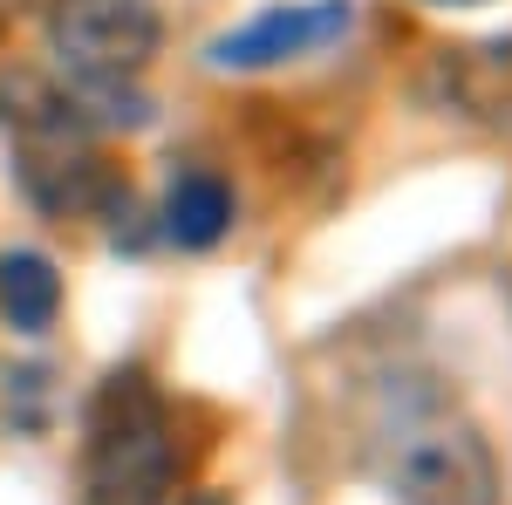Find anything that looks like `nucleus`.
<instances>
[{
    "mask_svg": "<svg viewBox=\"0 0 512 505\" xmlns=\"http://www.w3.org/2000/svg\"><path fill=\"white\" fill-rule=\"evenodd\" d=\"M376 478L390 505H499L485 430L437 389H396L376 424Z\"/></svg>",
    "mask_w": 512,
    "mask_h": 505,
    "instance_id": "f257e3e1",
    "label": "nucleus"
},
{
    "mask_svg": "<svg viewBox=\"0 0 512 505\" xmlns=\"http://www.w3.org/2000/svg\"><path fill=\"white\" fill-rule=\"evenodd\" d=\"M62 308V273L48 267L41 253H7L0 260V314L14 321V328H48Z\"/></svg>",
    "mask_w": 512,
    "mask_h": 505,
    "instance_id": "0eeeda50",
    "label": "nucleus"
},
{
    "mask_svg": "<svg viewBox=\"0 0 512 505\" xmlns=\"http://www.w3.org/2000/svg\"><path fill=\"white\" fill-rule=\"evenodd\" d=\"M192 505H226V499H212V492H198V499Z\"/></svg>",
    "mask_w": 512,
    "mask_h": 505,
    "instance_id": "1a4fd4ad",
    "label": "nucleus"
},
{
    "mask_svg": "<svg viewBox=\"0 0 512 505\" xmlns=\"http://www.w3.org/2000/svg\"><path fill=\"white\" fill-rule=\"evenodd\" d=\"M226 233H233V192H226V178L185 171L164 192V239L185 246V253H205V246H219Z\"/></svg>",
    "mask_w": 512,
    "mask_h": 505,
    "instance_id": "423d86ee",
    "label": "nucleus"
},
{
    "mask_svg": "<svg viewBox=\"0 0 512 505\" xmlns=\"http://www.w3.org/2000/svg\"><path fill=\"white\" fill-rule=\"evenodd\" d=\"M178 478V437L164 396L123 369L89 403V505H164Z\"/></svg>",
    "mask_w": 512,
    "mask_h": 505,
    "instance_id": "7ed1b4c3",
    "label": "nucleus"
},
{
    "mask_svg": "<svg viewBox=\"0 0 512 505\" xmlns=\"http://www.w3.org/2000/svg\"><path fill=\"white\" fill-rule=\"evenodd\" d=\"M0 7H21V0H0Z\"/></svg>",
    "mask_w": 512,
    "mask_h": 505,
    "instance_id": "9d476101",
    "label": "nucleus"
},
{
    "mask_svg": "<svg viewBox=\"0 0 512 505\" xmlns=\"http://www.w3.org/2000/svg\"><path fill=\"white\" fill-rule=\"evenodd\" d=\"M431 7H478V0H431Z\"/></svg>",
    "mask_w": 512,
    "mask_h": 505,
    "instance_id": "6e6552de",
    "label": "nucleus"
},
{
    "mask_svg": "<svg viewBox=\"0 0 512 505\" xmlns=\"http://www.w3.org/2000/svg\"><path fill=\"white\" fill-rule=\"evenodd\" d=\"M431 96L444 110L472 123L506 130L512 123V41H472V48H444L431 62Z\"/></svg>",
    "mask_w": 512,
    "mask_h": 505,
    "instance_id": "39448f33",
    "label": "nucleus"
},
{
    "mask_svg": "<svg viewBox=\"0 0 512 505\" xmlns=\"http://www.w3.org/2000/svg\"><path fill=\"white\" fill-rule=\"evenodd\" d=\"M342 28H349V0H287L212 41V69H280L328 48Z\"/></svg>",
    "mask_w": 512,
    "mask_h": 505,
    "instance_id": "20e7f679",
    "label": "nucleus"
},
{
    "mask_svg": "<svg viewBox=\"0 0 512 505\" xmlns=\"http://www.w3.org/2000/svg\"><path fill=\"white\" fill-rule=\"evenodd\" d=\"M48 41L69 69V96L103 123H144V69L164 41L158 0H55Z\"/></svg>",
    "mask_w": 512,
    "mask_h": 505,
    "instance_id": "f03ea898",
    "label": "nucleus"
}]
</instances>
